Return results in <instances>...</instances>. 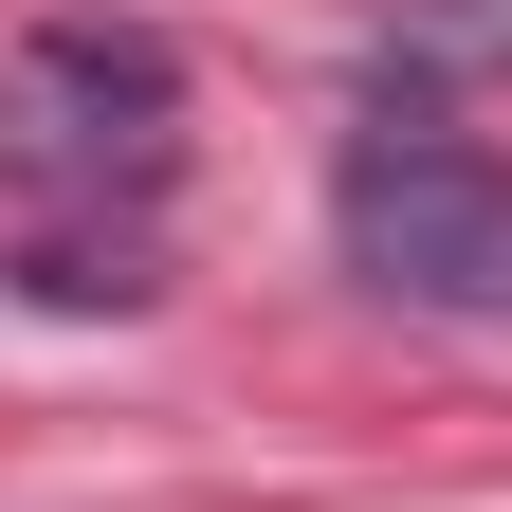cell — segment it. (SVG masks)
I'll return each instance as SVG.
<instances>
[{"label":"cell","instance_id":"1","mask_svg":"<svg viewBox=\"0 0 512 512\" xmlns=\"http://www.w3.org/2000/svg\"><path fill=\"white\" fill-rule=\"evenodd\" d=\"M0 183H19V293L147 311L183 183V55L147 19H37L0 55Z\"/></svg>","mask_w":512,"mask_h":512},{"label":"cell","instance_id":"2","mask_svg":"<svg viewBox=\"0 0 512 512\" xmlns=\"http://www.w3.org/2000/svg\"><path fill=\"white\" fill-rule=\"evenodd\" d=\"M330 238H348V275H366L384 311L512 330V147H476V128H439V110L348 128V165H330Z\"/></svg>","mask_w":512,"mask_h":512},{"label":"cell","instance_id":"3","mask_svg":"<svg viewBox=\"0 0 512 512\" xmlns=\"http://www.w3.org/2000/svg\"><path fill=\"white\" fill-rule=\"evenodd\" d=\"M512 74V0H384L366 19V92L384 110H439V92H494Z\"/></svg>","mask_w":512,"mask_h":512}]
</instances>
